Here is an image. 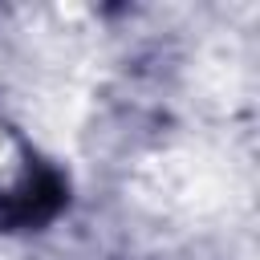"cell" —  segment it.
<instances>
[{
    "instance_id": "cell-1",
    "label": "cell",
    "mask_w": 260,
    "mask_h": 260,
    "mask_svg": "<svg viewBox=\"0 0 260 260\" xmlns=\"http://www.w3.org/2000/svg\"><path fill=\"white\" fill-rule=\"evenodd\" d=\"M61 203H65V183H61L57 175L41 171V175H32L20 191H12V195H8V203H4V219H8V223H16V228L45 223Z\"/></svg>"
}]
</instances>
